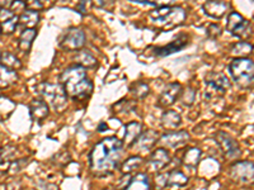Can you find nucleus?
Masks as SVG:
<instances>
[{
	"mask_svg": "<svg viewBox=\"0 0 254 190\" xmlns=\"http://www.w3.org/2000/svg\"><path fill=\"white\" fill-rule=\"evenodd\" d=\"M201 155H202V151L197 147H191L188 149L187 151L184 152L183 155V164L186 166H190V167H195L199 165L200 160H201Z\"/></svg>",
	"mask_w": 254,
	"mask_h": 190,
	"instance_id": "nucleus-26",
	"label": "nucleus"
},
{
	"mask_svg": "<svg viewBox=\"0 0 254 190\" xmlns=\"http://www.w3.org/2000/svg\"><path fill=\"white\" fill-rule=\"evenodd\" d=\"M141 133H143V124L140 122H130L129 124H126L123 144L132 145L135 141L138 140Z\"/></svg>",
	"mask_w": 254,
	"mask_h": 190,
	"instance_id": "nucleus-20",
	"label": "nucleus"
},
{
	"mask_svg": "<svg viewBox=\"0 0 254 190\" xmlns=\"http://www.w3.org/2000/svg\"><path fill=\"white\" fill-rule=\"evenodd\" d=\"M188 44V36L187 35H181L177 39L170 42L169 44H165V46L158 47L155 48L154 53L159 57H165L168 55H172V53L178 52V51L183 50L184 47Z\"/></svg>",
	"mask_w": 254,
	"mask_h": 190,
	"instance_id": "nucleus-16",
	"label": "nucleus"
},
{
	"mask_svg": "<svg viewBox=\"0 0 254 190\" xmlns=\"http://www.w3.org/2000/svg\"><path fill=\"white\" fill-rule=\"evenodd\" d=\"M24 10H27V5L26 1H13L12 8H10V12L14 14L15 12H22L23 13Z\"/></svg>",
	"mask_w": 254,
	"mask_h": 190,
	"instance_id": "nucleus-36",
	"label": "nucleus"
},
{
	"mask_svg": "<svg viewBox=\"0 0 254 190\" xmlns=\"http://www.w3.org/2000/svg\"><path fill=\"white\" fill-rule=\"evenodd\" d=\"M144 160L141 156H131L125 161L121 166V171L123 175H130L131 173H135L139 167L143 165Z\"/></svg>",
	"mask_w": 254,
	"mask_h": 190,
	"instance_id": "nucleus-29",
	"label": "nucleus"
},
{
	"mask_svg": "<svg viewBox=\"0 0 254 190\" xmlns=\"http://www.w3.org/2000/svg\"><path fill=\"white\" fill-rule=\"evenodd\" d=\"M27 9L28 10H35V12H38V10H41L44 8V4L41 1H35V0H29L26 3Z\"/></svg>",
	"mask_w": 254,
	"mask_h": 190,
	"instance_id": "nucleus-37",
	"label": "nucleus"
},
{
	"mask_svg": "<svg viewBox=\"0 0 254 190\" xmlns=\"http://www.w3.org/2000/svg\"><path fill=\"white\" fill-rule=\"evenodd\" d=\"M170 162V156L169 151L167 149H163V147H159L155 151H152V153L149 157V169L154 173H159L163 169L169 165Z\"/></svg>",
	"mask_w": 254,
	"mask_h": 190,
	"instance_id": "nucleus-14",
	"label": "nucleus"
},
{
	"mask_svg": "<svg viewBox=\"0 0 254 190\" xmlns=\"http://www.w3.org/2000/svg\"><path fill=\"white\" fill-rule=\"evenodd\" d=\"M85 5H87V3H85V1H80L79 4H76V10H79L80 14H85V12H87Z\"/></svg>",
	"mask_w": 254,
	"mask_h": 190,
	"instance_id": "nucleus-38",
	"label": "nucleus"
},
{
	"mask_svg": "<svg viewBox=\"0 0 254 190\" xmlns=\"http://www.w3.org/2000/svg\"><path fill=\"white\" fill-rule=\"evenodd\" d=\"M104 129H108V127H107V124H105V123H101L100 127H98V131L103 132V131H104Z\"/></svg>",
	"mask_w": 254,
	"mask_h": 190,
	"instance_id": "nucleus-39",
	"label": "nucleus"
},
{
	"mask_svg": "<svg viewBox=\"0 0 254 190\" xmlns=\"http://www.w3.org/2000/svg\"><path fill=\"white\" fill-rule=\"evenodd\" d=\"M182 91H183V88L179 82H170L161 91L158 99V106L160 108H167V107L174 104L175 100L182 95Z\"/></svg>",
	"mask_w": 254,
	"mask_h": 190,
	"instance_id": "nucleus-13",
	"label": "nucleus"
},
{
	"mask_svg": "<svg viewBox=\"0 0 254 190\" xmlns=\"http://www.w3.org/2000/svg\"><path fill=\"white\" fill-rule=\"evenodd\" d=\"M123 142L117 137H105L96 144L89 153V165L94 175H109L120 166Z\"/></svg>",
	"mask_w": 254,
	"mask_h": 190,
	"instance_id": "nucleus-1",
	"label": "nucleus"
},
{
	"mask_svg": "<svg viewBox=\"0 0 254 190\" xmlns=\"http://www.w3.org/2000/svg\"><path fill=\"white\" fill-rule=\"evenodd\" d=\"M17 149L14 146H5L3 149L0 150V158L3 161H9V160H13L17 156Z\"/></svg>",
	"mask_w": 254,
	"mask_h": 190,
	"instance_id": "nucleus-32",
	"label": "nucleus"
},
{
	"mask_svg": "<svg viewBox=\"0 0 254 190\" xmlns=\"http://www.w3.org/2000/svg\"><path fill=\"white\" fill-rule=\"evenodd\" d=\"M27 165V158H22V160H17L15 162L10 164V167H9V171L12 174L18 173L22 167H24Z\"/></svg>",
	"mask_w": 254,
	"mask_h": 190,
	"instance_id": "nucleus-35",
	"label": "nucleus"
},
{
	"mask_svg": "<svg viewBox=\"0 0 254 190\" xmlns=\"http://www.w3.org/2000/svg\"><path fill=\"white\" fill-rule=\"evenodd\" d=\"M0 33H1V24H0Z\"/></svg>",
	"mask_w": 254,
	"mask_h": 190,
	"instance_id": "nucleus-40",
	"label": "nucleus"
},
{
	"mask_svg": "<svg viewBox=\"0 0 254 190\" xmlns=\"http://www.w3.org/2000/svg\"><path fill=\"white\" fill-rule=\"evenodd\" d=\"M40 22V14L35 10H24L21 15H19V23L23 27H26V30H35V27L37 26Z\"/></svg>",
	"mask_w": 254,
	"mask_h": 190,
	"instance_id": "nucleus-22",
	"label": "nucleus"
},
{
	"mask_svg": "<svg viewBox=\"0 0 254 190\" xmlns=\"http://www.w3.org/2000/svg\"><path fill=\"white\" fill-rule=\"evenodd\" d=\"M0 12H1V9H0Z\"/></svg>",
	"mask_w": 254,
	"mask_h": 190,
	"instance_id": "nucleus-43",
	"label": "nucleus"
},
{
	"mask_svg": "<svg viewBox=\"0 0 254 190\" xmlns=\"http://www.w3.org/2000/svg\"><path fill=\"white\" fill-rule=\"evenodd\" d=\"M149 18L152 23L160 28L170 30L183 23L186 19V12L181 6L160 5L149 13Z\"/></svg>",
	"mask_w": 254,
	"mask_h": 190,
	"instance_id": "nucleus-3",
	"label": "nucleus"
},
{
	"mask_svg": "<svg viewBox=\"0 0 254 190\" xmlns=\"http://www.w3.org/2000/svg\"><path fill=\"white\" fill-rule=\"evenodd\" d=\"M226 28L229 32L240 39H246L252 35V24L246 18L237 12H230L228 15Z\"/></svg>",
	"mask_w": 254,
	"mask_h": 190,
	"instance_id": "nucleus-7",
	"label": "nucleus"
},
{
	"mask_svg": "<svg viewBox=\"0 0 254 190\" xmlns=\"http://www.w3.org/2000/svg\"><path fill=\"white\" fill-rule=\"evenodd\" d=\"M231 4L229 1H219V0H212V1H206L202 5L204 14L213 19H221L226 13L229 12Z\"/></svg>",
	"mask_w": 254,
	"mask_h": 190,
	"instance_id": "nucleus-15",
	"label": "nucleus"
},
{
	"mask_svg": "<svg viewBox=\"0 0 254 190\" xmlns=\"http://www.w3.org/2000/svg\"><path fill=\"white\" fill-rule=\"evenodd\" d=\"M229 73L234 82L242 89L254 86V61L251 59H234L229 65Z\"/></svg>",
	"mask_w": 254,
	"mask_h": 190,
	"instance_id": "nucleus-5",
	"label": "nucleus"
},
{
	"mask_svg": "<svg viewBox=\"0 0 254 190\" xmlns=\"http://www.w3.org/2000/svg\"><path fill=\"white\" fill-rule=\"evenodd\" d=\"M252 52H253V46L249 42L246 41L237 42V43L231 47L230 51L231 55L237 56L235 59H247V56Z\"/></svg>",
	"mask_w": 254,
	"mask_h": 190,
	"instance_id": "nucleus-27",
	"label": "nucleus"
},
{
	"mask_svg": "<svg viewBox=\"0 0 254 190\" xmlns=\"http://www.w3.org/2000/svg\"><path fill=\"white\" fill-rule=\"evenodd\" d=\"M50 107L47 106V103L42 99H35L29 104V114L31 118L35 122H41L49 115Z\"/></svg>",
	"mask_w": 254,
	"mask_h": 190,
	"instance_id": "nucleus-18",
	"label": "nucleus"
},
{
	"mask_svg": "<svg viewBox=\"0 0 254 190\" xmlns=\"http://www.w3.org/2000/svg\"><path fill=\"white\" fill-rule=\"evenodd\" d=\"M75 61L76 65H79V66L84 69H92L97 66V59L93 56V53L85 50L76 52Z\"/></svg>",
	"mask_w": 254,
	"mask_h": 190,
	"instance_id": "nucleus-23",
	"label": "nucleus"
},
{
	"mask_svg": "<svg viewBox=\"0 0 254 190\" xmlns=\"http://www.w3.org/2000/svg\"><path fill=\"white\" fill-rule=\"evenodd\" d=\"M229 176L235 183L243 185L254 184V164L249 161L235 162L229 169Z\"/></svg>",
	"mask_w": 254,
	"mask_h": 190,
	"instance_id": "nucleus-6",
	"label": "nucleus"
},
{
	"mask_svg": "<svg viewBox=\"0 0 254 190\" xmlns=\"http://www.w3.org/2000/svg\"><path fill=\"white\" fill-rule=\"evenodd\" d=\"M253 53H254V46H253Z\"/></svg>",
	"mask_w": 254,
	"mask_h": 190,
	"instance_id": "nucleus-42",
	"label": "nucleus"
},
{
	"mask_svg": "<svg viewBox=\"0 0 254 190\" xmlns=\"http://www.w3.org/2000/svg\"><path fill=\"white\" fill-rule=\"evenodd\" d=\"M220 35H221V27H220L219 24L212 23V24H210V26H208V28H207V36H208V37L213 38V39H215V38L219 37Z\"/></svg>",
	"mask_w": 254,
	"mask_h": 190,
	"instance_id": "nucleus-34",
	"label": "nucleus"
},
{
	"mask_svg": "<svg viewBox=\"0 0 254 190\" xmlns=\"http://www.w3.org/2000/svg\"><path fill=\"white\" fill-rule=\"evenodd\" d=\"M85 43V35L80 28H70L62 37L60 46L64 51H78Z\"/></svg>",
	"mask_w": 254,
	"mask_h": 190,
	"instance_id": "nucleus-10",
	"label": "nucleus"
},
{
	"mask_svg": "<svg viewBox=\"0 0 254 190\" xmlns=\"http://www.w3.org/2000/svg\"><path fill=\"white\" fill-rule=\"evenodd\" d=\"M0 55H1V52H0Z\"/></svg>",
	"mask_w": 254,
	"mask_h": 190,
	"instance_id": "nucleus-44",
	"label": "nucleus"
},
{
	"mask_svg": "<svg viewBox=\"0 0 254 190\" xmlns=\"http://www.w3.org/2000/svg\"><path fill=\"white\" fill-rule=\"evenodd\" d=\"M130 93H131L132 97L136 98V99H144V98L149 95L150 88L146 82L136 81L130 86Z\"/></svg>",
	"mask_w": 254,
	"mask_h": 190,
	"instance_id": "nucleus-30",
	"label": "nucleus"
},
{
	"mask_svg": "<svg viewBox=\"0 0 254 190\" xmlns=\"http://www.w3.org/2000/svg\"><path fill=\"white\" fill-rule=\"evenodd\" d=\"M190 141V135L186 131H173L164 133L159 138V144L163 149H179Z\"/></svg>",
	"mask_w": 254,
	"mask_h": 190,
	"instance_id": "nucleus-11",
	"label": "nucleus"
},
{
	"mask_svg": "<svg viewBox=\"0 0 254 190\" xmlns=\"http://www.w3.org/2000/svg\"><path fill=\"white\" fill-rule=\"evenodd\" d=\"M204 82L208 88L220 94H225L230 89V81L229 77L222 73L211 71L204 76Z\"/></svg>",
	"mask_w": 254,
	"mask_h": 190,
	"instance_id": "nucleus-12",
	"label": "nucleus"
},
{
	"mask_svg": "<svg viewBox=\"0 0 254 190\" xmlns=\"http://www.w3.org/2000/svg\"><path fill=\"white\" fill-rule=\"evenodd\" d=\"M18 23H19V17H17V15L9 18V19H6L4 22H0V24H1V33H5V35L13 33L15 31V28H17Z\"/></svg>",
	"mask_w": 254,
	"mask_h": 190,
	"instance_id": "nucleus-31",
	"label": "nucleus"
},
{
	"mask_svg": "<svg viewBox=\"0 0 254 190\" xmlns=\"http://www.w3.org/2000/svg\"><path fill=\"white\" fill-rule=\"evenodd\" d=\"M36 91L55 112H61L66 108L67 94L60 82H41L36 86Z\"/></svg>",
	"mask_w": 254,
	"mask_h": 190,
	"instance_id": "nucleus-4",
	"label": "nucleus"
},
{
	"mask_svg": "<svg viewBox=\"0 0 254 190\" xmlns=\"http://www.w3.org/2000/svg\"><path fill=\"white\" fill-rule=\"evenodd\" d=\"M195 98H196V93L193 89H188L187 91H182V103H183L184 106L191 107L195 102Z\"/></svg>",
	"mask_w": 254,
	"mask_h": 190,
	"instance_id": "nucleus-33",
	"label": "nucleus"
},
{
	"mask_svg": "<svg viewBox=\"0 0 254 190\" xmlns=\"http://www.w3.org/2000/svg\"><path fill=\"white\" fill-rule=\"evenodd\" d=\"M215 140H216L217 145L221 149L222 153L225 155V157L228 160H235L240 156V147L238 145L237 140L234 137H231L229 133L226 132H217L216 136H215Z\"/></svg>",
	"mask_w": 254,
	"mask_h": 190,
	"instance_id": "nucleus-9",
	"label": "nucleus"
},
{
	"mask_svg": "<svg viewBox=\"0 0 254 190\" xmlns=\"http://www.w3.org/2000/svg\"><path fill=\"white\" fill-rule=\"evenodd\" d=\"M159 141L158 133L152 129H149V131L143 132L139 138L134 142V149L136 151H148V150L152 149L156 142Z\"/></svg>",
	"mask_w": 254,
	"mask_h": 190,
	"instance_id": "nucleus-17",
	"label": "nucleus"
},
{
	"mask_svg": "<svg viewBox=\"0 0 254 190\" xmlns=\"http://www.w3.org/2000/svg\"><path fill=\"white\" fill-rule=\"evenodd\" d=\"M161 124L168 129H177L182 124V117L174 111L164 112L161 115Z\"/></svg>",
	"mask_w": 254,
	"mask_h": 190,
	"instance_id": "nucleus-21",
	"label": "nucleus"
},
{
	"mask_svg": "<svg viewBox=\"0 0 254 190\" xmlns=\"http://www.w3.org/2000/svg\"><path fill=\"white\" fill-rule=\"evenodd\" d=\"M122 190H152V183L149 176L146 174H136L130 179L129 184L126 185Z\"/></svg>",
	"mask_w": 254,
	"mask_h": 190,
	"instance_id": "nucleus-19",
	"label": "nucleus"
},
{
	"mask_svg": "<svg viewBox=\"0 0 254 190\" xmlns=\"http://www.w3.org/2000/svg\"><path fill=\"white\" fill-rule=\"evenodd\" d=\"M60 84L73 100H85L93 93V82L88 77L87 70L79 65L65 69L60 75Z\"/></svg>",
	"mask_w": 254,
	"mask_h": 190,
	"instance_id": "nucleus-2",
	"label": "nucleus"
},
{
	"mask_svg": "<svg viewBox=\"0 0 254 190\" xmlns=\"http://www.w3.org/2000/svg\"><path fill=\"white\" fill-rule=\"evenodd\" d=\"M0 64H1V66H4V68L10 69V70L14 71H17L18 69L22 68V64L21 61H19V59L10 52H1V55H0Z\"/></svg>",
	"mask_w": 254,
	"mask_h": 190,
	"instance_id": "nucleus-28",
	"label": "nucleus"
},
{
	"mask_svg": "<svg viewBox=\"0 0 254 190\" xmlns=\"http://www.w3.org/2000/svg\"><path fill=\"white\" fill-rule=\"evenodd\" d=\"M18 80L17 71L6 69L0 65V89L8 88Z\"/></svg>",
	"mask_w": 254,
	"mask_h": 190,
	"instance_id": "nucleus-24",
	"label": "nucleus"
},
{
	"mask_svg": "<svg viewBox=\"0 0 254 190\" xmlns=\"http://www.w3.org/2000/svg\"><path fill=\"white\" fill-rule=\"evenodd\" d=\"M104 190H114V189H109V188H108V189H104Z\"/></svg>",
	"mask_w": 254,
	"mask_h": 190,
	"instance_id": "nucleus-41",
	"label": "nucleus"
},
{
	"mask_svg": "<svg viewBox=\"0 0 254 190\" xmlns=\"http://www.w3.org/2000/svg\"><path fill=\"white\" fill-rule=\"evenodd\" d=\"M36 36H37L36 30H24L23 32H22L21 37H19V43H18L19 44V50H21L22 52H29L31 47H32L33 41H35Z\"/></svg>",
	"mask_w": 254,
	"mask_h": 190,
	"instance_id": "nucleus-25",
	"label": "nucleus"
},
{
	"mask_svg": "<svg viewBox=\"0 0 254 190\" xmlns=\"http://www.w3.org/2000/svg\"><path fill=\"white\" fill-rule=\"evenodd\" d=\"M156 184L160 189H181L188 184V178L178 169L156 176Z\"/></svg>",
	"mask_w": 254,
	"mask_h": 190,
	"instance_id": "nucleus-8",
	"label": "nucleus"
}]
</instances>
